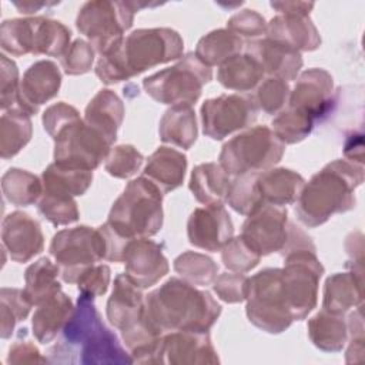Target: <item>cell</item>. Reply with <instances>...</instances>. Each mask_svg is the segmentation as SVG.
Here are the masks:
<instances>
[{"mask_svg": "<svg viewBox=\"0 0 365 365\" xmlns=\"http://www.w3.org/2000/svg\"><path fill=\"white\" fill-rule=\"evenodd\" d=\"M221 314V307L207 291L170 278L144 297V319L157 332H208Z\"/></svg>", "mask_w": 365, "mask_h": 365, "instance_id": "obj_1", "label": "cell"}, {"mask_svg": "<svg viewBox=\"0 0 365 365\" xmlns=\"http://www.w3.org/2000/svg\"><path fill=\"white\" fill-rule=\"evenodd\" d=\"M50 361L66 354L64 362L133 364L118 338L101 321L93 298L80 294L77 307L63 328L61 339L50 349Z\"/></svg>", "mask_w": 365, "mask_h": 365, "instance_id": "obj_2", "label": "cell"}, {"mask_svg": "<svg viewBox=\"0 0 365 365\" xmlns=\"http://www.w3.org/2000/svg\"><path fill=\"white\" fill-rule=\"evenodd\" d=\"M182 50L184 43L177 31L164 27L140 29L101 56L96 74L106 84L118 83L147 68L180 58Z\"/></svg>", "mask_w": 365, "mask_h": 365, "instance_id": "obj_3", "label": "cell"}, {"mask_svg": "<svg viewBox=\"0 0 365 365\" xmlns=\"http://www.w3.org/2000/svg\"><path fill=\"white\" fill-rule=\"evenodd\" d=\"M364 181L362 165L336 160L325 165L304 187L295 214L308 227H318L334 214L355 207V188Z\"/></svg>", "mask_w": 365, "mask_h": 365, "instance_id": "obj_4", "label": "cell"}, {"mask_svg": "<svg viewBox=\"0 0 365 365\" xmlns=\"http://www.w3.org/2000/svg\"><path fill=\"white\" fill-rule=\"evenodd\" d=\"M163 192L144 175L127 184L114 201L107 225L121 240L130 242L137 238L155 235L163 225Z\"/></svg>", "mask_w": 365, "mask_h": 365, "instance_id": "obj_5", "label": "cell"}, {"mask_svg": "<svg viewBox=\"0 0 365 365\" xmlns=\"http://www.w3.org/2000/svg\"><path fill=\"white\" fill-rule=\"evenodd\" d=\"M282 154L284 144L272 130L265 125H257L222 145L220 165L228 175L261 173L277 164Z\"/></svg>", "mask_w": 365, "mask_h": 365, "instance_id": "obj_6", "label": "cell"}, {"mask_svg": "<svg viewBox=\"0 0 365 365\" xmlns=\"http://www.w3.org/2000/svg\"><path fill=\"white\" fill-rule=\"evenodd\" d=\"M247 317L269 334H279L291 325L294 318L287 302L281 268H267L248 278Z\"/></svg>", "mask_w": 365, "mask_h": 365, "instance_id": "obj_7", "label": "cell"}, {"mask_svg": "<svg viewBox=\"0 0 365 365\" xmlns=\"http://www.w3.org/2000/svg\"><path fill=\"white\" fill-rule=\"evenodd\" d=\"M211 78V67L201 63L194 53H188L175 66L144 78L143 86L147 94L158 103L191 106L200 98L202 86Z\"/></svg>", "mask_w": 365, "mask_h": 365, "instance_id": "obj_8", "label": "cell"}, {"mask_svg": "<svg viewBox=\"0 0 365 365\" xmlns=\"http://www.w3.org/2000/svg\"><path fill=\"white\" fill-rule=\"evenodd\" d=\"M50 254L56 259L61 279L74 284L87 268L106 258V244L98 228L80 225L58 231L53 237Z\"/></svg>", "mask_w": 365, "mask_h": 365, "instance_id": "obj_9", "label": "cell"}, {"mask_svg": "<svg viewBox=\"0 0 365 365\" xmlns=\"http://www.w3.org/2000/svg\"><path fill=\"white\" fill-rule=\"evenodd\" d=\"M134 3L88 1L77 16V29L101 56L115 47L133 24Z\"/></svg>", "mask_w": 365, "mask_h": 365, "instance_id": "obj_10", "label": "cell"}, {"mask_svg": "<svg viewBox=\"0 0 365 365\" xmlns=\"http://www.w3.org/2000/svg\"><path fill=\"white\" fill-rule=\"evenodd\" d=\"M282 271V285L294 319H304L317 305V292L324 267L315 250L301 248L287 252Z\"/></svg>", "mask_w": 365, "mask_h": 365, "instance_id": "obj_11", "label": "cell"}, {"mask_svg": "<svg viewBox=\"0 0 365 365\" xmlns=\"http://www.w3.org/2000/svg\"><path fill=\"white\" fill-rule=\"evenodd\" d=\"M53 138L54 163L61 167L93 171L110 154L111 144L81 118L63 127Z\"/></svg>", "mask_w": 365, "mask_h": 365, "instance_id": "obj_12", "label": "cell"}, {"mask_svg": "<svg viewBox=\"0 0 365 365\" xmlns=\"http://www.w3.org/2000/svg\"><path fill=\"white\" fill-rule=\"evenodd\" d=\"M258 107L252 96L222 94L201 106L202 131L212 140H222L231 133L251 125Z\"/></svg>", "mask_w": 365, "mask_h": 365, "instance_id": "obj_13", "label": "cell"}, {"mask_svg": "<svg viewBox=\"0 0 365 365\" xmlns=\"http://www.w3.org/2000/svg\"><path fill=\"white\" fill-rule=\"evenodd\" d=\"M287 224V210L264 204L248 215L241 237L258 255H268L284 250L289 234Z\"/></svg>", "mask_w": 365, "mask_h": 365, "instance_id": "obj_14", "label": "cell"}, {"mask_svg": "<svg viewBox=\"0 0 365 365\" xmlns=\"http://www.w3.org/2000/svg\"><path fill=\"white\" fill-rule=\"evenodd\" d=\"M187 234L194 247L215 252L231 241L234 225L222 204H210L192 211L188 218Z\"/></svg>", "mask_w": 365, "mask_h": 365, "instance_id": "obj_15", "label": "cell"}, {"mask_svg": "<svg viewBox=\"0 0 365 365\" xmlns=\"http://www.w3.org/2000/svg\"><path fill=\"white\" fill-rule=\"evenodd\" d=\"M123 261L125 262V275L141 289L153 287L168 272V261L161 247L148 238L130 241Z\"/></svg>", "mask_w": 365, "mask_h": 365, "instance_id": "obj_16", "label": "cell"}, {"mask_svg": "<svg viewBox=\"0 0 365 365\" xmlns=\"http://www.w3.org/2000/svg\"><path fill=\"white\" fill-rule=\"evenodd\" d=\"M163 364H218L220 359L211 344L208 332L173 331L163 335Z\"/></svg>", "mask_w": 365, "mask_h": 365, "instance_id": "obj_17", "label": "cell"}, {"mask_svg": "<svg viewBox=\"0 0 365 365\" xmlns=\"http://www.w3.org/2000/svg\"><path fill=\"white\" fill-rule=\"evenodd\" d=\"M60 84L61 74L53 61H36L27 68L20 83L17 108H21L30 115L36 114L38 106L57 96Z\"/></svg>", "mask_w": 365, "mask_h": 365, "instance_id": "obj_18", "label": "cell"}, {"mask_svg": "<svg viewBox=\"0 0 365 365\" xmlns=\"http://www.w3.org/2000/svg\"><path fill=\"white\" fill-rule=\"evenodd\" d=\"M1 238L10 258L16 262H27L40 254L44 245L40 224L21 211H14L4 218Z\"/></svg>", "mask_w": 365, "mask_h": 365, "instance_id": "obj_19", "label": "cell"}, {"mask_svg": "<svg viewBox=\"0 0 365 365\" xmlns=\"http://www.w3.org/2000/svg\"><path fill=\"white\" fill-rule=\"evenodd\" d=\"M107 319L121 332L130 331L144 321V295L125 272L115 277L111 297L107 301Z\"/></svg>", "mask_w": 365, "mask_h": 365, "instance_id": "obj_20", "label": "cell"}, {"mask_svg": "<svg viewBox=\"0 0 365 365\" xmlns=\"http://www.w3.org/2000/svg\"><path fill=\"white\" fill-rule=\"evenodd\" d=\"M332 77L322 68H309L301 74L289 96V107L309 114L314 120L331 107Z\"/></svg>", "mask_w": 365, "mask_h": 365, "instance_id": "obj_21", "label": "cell"}, {"mask_svg": "<svg viewBox=\"0 0 365 365\" xmlns=\"http://www.w3.org/2000/svg\"><path fill=\"white\" fill-rule=\"evenodd\" d=\"M245 51L261 64L264 73L285 81L294 80L302 67L299 51L268 37L248 43Z\"/></svg>", "mask_w": 365, "mask_h": 365, "instance_id": "obj_22", "label": "cell"}, {"mask_svg": "<svg viewBox=\"0 0 365 365\" xmlns=\"http://www.w3.org/2000/svg\"><path fill=\"white\" fill-rule=\"evenodd\" d=\"M267 37L297 51H311L319 47L321 37L308 16H278L267 24Z\"/></svg>", "mask_w": 365, "mask_h": 365, "instance_id": "obj_23", "label": "cell"}, {"mask_svg": "<svg viewBox=\"0 0 365 365\" xmlns=\"http://www.w3.org/2000/svg\"><path fill=\"white\" fill-rule=\"evenodd\" d=\"M362 304V269L338 272L325 282L322 309L344 315L348 309Z\"/></svg>", "mask_w": 365, "mask_h": 365, "instance_id": "obj_24", "label": "cell"}, {"mask_svg": "<svg viewBox=\"0 0 365 365\" xmlns=\"http://www.w3.org/2000/svg\"><path fill=\"white\" fill-rule=\"evenodd\" d=\"M187 168V158L182 153L160 147L151 154L143 175L154 182L163 194H167L182 184Z\"/></svg>", "mask_w": 365, "mask_h": 365, "instance_id": "obj_25", "label": "cell"}, {"mask_svg": "<svg viewBox=\"0 0 365 365\" xmlns=\"http://www.w3.org/2000/svg\"><path fill=\"white\" fill-rule=\"evenodd\" d=\"M304 178L287 168L265 170L257 174V188L264 204L282 207L298 200Z\"/></svg>", "mask_w": 365, "mask_h": 365, "instance_id": "obj_26", "label": "cell"}, {"mask_svg": "<svg viewBox=\"0 0 365 365\" xmlns=\"http://www.w3.org/2000/svg\"><path fill=\"white\" fill-rule=\"evenodd\" d=\"M124 117L123 101L111 90H100L86 108L84 121L113 144Z\"/></svg>", "mask_w": 365, "mask_h": 365, "instance_id": "obj_27", "label": "cell"}, {"mask_svg": "<svg viewBox=\"0 0 365 365\" xmlns=\"http://www.w3.org/2000/svg\"><path fill=\"white\" fill-rule=\"evenodd\" d=\"M36 309L33 315V334L40 344H47L63 331L64 325L70 319L74 307L66 294L61 291L46 299Z\"/></svg>", "mask_w": 365, "mask_h": 365, "instance_id": "obj_28", "label": "cell"}, {"mask_svg": "<svg viewBox=\"0 0 365 365\" xmlns=\"http://www.w3.org/2000/svg\"><path fill=\"white\" fill-rule=\"evenodd\" d=\"M231 181L220 164L205 163L197 165L190 178V190L201 204H222L227 201Z\"/></svg>", "mask_w": 365, "mask_h": 365, "instance_id": "obj_29", "label": "cell"}, {"mask_svg": "<svg viewBox=\"0 0 365 365\" xmlns=\"http://www.w3.org/2000/svg\"><path fill=\"white\" fill-rule=\"evenodd\" d=\"M160 138L188 150L197 140L195 113L188 104H177L168 108L160 121Z\"/></svg>", "mask_w": 365, "mask_h": 365, "instance_id": "obj_30", "label": "cell"}, {"mask_svg": "<svg viewBox=\"0 0 365 365\" xmlns=\"http://www.w3.org/2000/svg\"><path fill=\"white\" fill-rule=\"evenodd\" d=\"M264 77L261 64L250 54H235L220 66L217 78L228 90L250 91Z\"/></svg>", "mask_w": 365, "mask_h": 365, "instance_id": "obj_31", "label": "cell"}, {"mask_svg": "<svg viewBox=\"0 0 365 365\" xmlns=\"http://www.w3.org/2000/svg\"><path fill=\"white\" fill-rule=\"evenodd\" d=\"M308 335L312 344L327 352H338L344 348L348 327L342 315L321 311L308 322Z\"/></svg>", "mask_w": 365, "mask_h": 365, "instance_id": "obj_32", "label": "cell"}, {"mask_svg": "<svg viewBox=\"0 0 365 365\" xmlns=\"http://www.w3.org/2000/svg\"><path fill=\"white\" fill-rule=\"evenodd\" d=\"M60 269L48 258H40L26 269L24 295L31 305H40L61 291L57 277Z\"/></svg>", "mask_w": 365, "mask_h": 365, "instance_id": "obj_33", "label": "cell"}, {"mask_svg": "<svg viewBox=\"0 0 365 365\" xmlns=\"http://www.w3.org/2000/svg\"><path fill=\"white\" fill-rule=\"evenodd\" d=\"M244 47L241 37L228 29H220L204 36L195 48L197 58L205 66H221L230 57L240 54Z\"/></svg>", "mask_w": 365, "mask_h": 365, "instance_id": "obj_34", "label": "cell"}, {"mask_svg": "<svg viewBox=\"0 0 365 365\" xmlns=\"http://www.w3.org/2000/svg\"><path fill=\"white\" fill-rule=\"evenodd\" d=\"M31 137L30 114L21 108H10L1 115L0 124V150L1 157L10 158L16 155Z\"/></svg>", "mask_w": 365, "mask_h": 365, "instance_id": "obj_35", "label": "cell"}, {"mask_svg": "<svg viewBox=\"0 0 365 365\" xmlns=\"http://www.w3.org/2000/svg\"><path fill=\"white\" fill-rule=\"evenodd\" d=\"M43 190H51L67 195H81L93 181V171L61 167L56 163L43 171Z\"/></svg>", "mask_w": 365, "mask_h": 365, "instance_id": "obj_36", "label": "cell"}, {"mask_svg": "<svg viewBox=\"0 0 365 365\" xmlns=\"http://www.w3.org/2000/svg\"><path fill=\"white\" fill-rule=\"evenodd\" d=\"M70 30L60 21L36 17L33 54L63 57L70 47Z\"/></svg>", "mask_w": 365, "mask_h": 365, "instance_id": "obj_37", "label": "cell"}, {"mask_svg": "<svg viewBox=\"0 0 365 365\" xmlns=\"http://www.w3.org/2000/svg\"><path fill=\"white\" fill-rule=\"evenodd\" d=\"M1 187L4 197L17 207L30 205L43 194V185L38 177L19 168H10L3 175Z\"/></svg>", "mask_w": 365, "mask_h": 365, "instance_id": "obj_38", "label": "cell"}, {"mask_svg": "<svg viewBox=\"0 0 365 365\" xmlns=\"http://www.w3.org/2000/svg\"><path fill=\"white\" fill-rule=\"evenodd\" d=\"M174 269L190 284L207 287L214 282L218 265L207 255L187 251L175 258Z\"/></svg>", "mask_w": 365, "mask_h": 365, "instance_id": "obj_39", "label": "cell"}, {"mask_svg": "<svg viewBox=\"0 0 365 365\" xmlns=\"http://www.w3.org/2000/svg\"><path fill=\"white\" fill-rule=\"evenodd\" d=\"M314 121L309 114L289 107L272 120V133L282 144H294L311 133Z\"/></svg>", "mask_w": 365, "mask_h": 365, "instance_id": "obj_40", "label": "cell"}, {"mask_svg": "<svg viewBox=\"0 0 365 365\" xmlns=\"http://www.w3.org/2000/svg\"><path fill=\"white\" fill-rule=\"evenodd\" d=\"M38 212L53 225H67L78 220V210L71 195L43 190L41 198L37 205Z\"/></svg>", "mask_w": 365, "mask_h": 365, "instance_id": "obj_41", "label": "cell"}, {"mask_svg": "<svg viewBox=\"0 0 365 365\" xmlns=\"http://www.w3.org/2000/svg\"><path fill=\"white\" fill-rule=\"evenodd\" d=\"M34 17L6 20L1 24V48L11 56L33 54Z\"/></svg>", "mask_w": 365, "mask_h": 365, "instance_id": "obj_42", "label": "cell"}, {"mask_svg": "<svg viewBox=\"0 0 365 365\" xmlns=\"http://www.w3.org/2000/svg\"><path fill=\"white\" fill-rule=\"evenodd\" d=\"M257 174H242L231 181L227 201L234 211L242 215H250L264 205L257 188Z\"/></svg>", "mask_w": 365, "mask_h": 365, "instance_id": "obj_43", "label": "cell"}, {"mask_svg": "<svg viewBox=\"0 0 365 365\" xmlns=\"http://www.w3.org/2000/svg\"><path fill=\"white\" fill-rule=\"evenodd\" d=\"M31 302L23 289L1 288V336L9 338L13 334L14 324L24 321L30 312Z\"/></svg>", "mask_w": 365, "mask_h": 365, "instance_id": "obj_44", "label": "cell"}, {"mask_svg": "<svg viewBox=\"0 0 365 365\" xmlns=\"http://www.w3.org/2000/svg\"><path fill=\"white\" fill-rule=\"evenodd\" d=\"M289 96L288 83L278 77L265 78L257 88L254 97L257 107H259L267 114H277Z\"/></svg>", "mask_w": 365, "mask_h": 365, "instance_id": "obj_45", "label": "cell"}, {"mask_svg": "<svg viewBox=\"0 0 365 365\" xmlns=\"http://www.w3.org/2000/svg\"><path fill=\"white\" fill-rule=\"evenodd\" d=\"M221 259L224 265L235 272H247L258 265L261 255H258L242 237L231 238V241L221 250Z\"/></svg>", "mask_w": 365, "mask_h": 365, "instance_id": "obj_46", "label": "cell"}, {"mask_svg": "<svg viewBox=\"0 0 365 365\" xmlns=\"http://www.w3.org/2000/svg\"><path fill=\"white\" fill-rule=\"evenodd\" d=\"M106 171L117 178H128L141 167L144 157L133 145H118L106 158Z\"/></svg>", "mask_w": 365, "mask_h": 365, "instance_id": "obj_47", "label": "cell"}, {"mask_svg": "<svg viewBox=\"0 0 365 365\" xmlns=\"http://www.w3.org/2000/svg\"><path fill=\"white\" fill-rule=\"evenodd\" d=\"M94 61V48L84 40H76L61 57V66L70 76L90 71Z\"/></svg>", "mask_w": 365, "mask_h": 365, "instance_id": "obj_48", "label": "cell"}, {"mask_svg": "<svg viewBox=\"0 0 365 365\" xmlns=\"http://www.w3.org/2000/svg\"><path fill=\"white\" fill-rule=\"evenodd\" d=\"M248 277L242 272H224L214 279L215 294L225 302L235 304L247 299Z\"/></svg>", "mask_w": 365, "mask_h": 365, "instance_id": "obj_49", "label": "cell"}, {"mask_svg": "<svg viewBox=\"0 0 365 365\" xmlns=\"http://www.w3.org/2000/svg\"><path fill=\"white\" fill-rule=\"evenodd\" d=\"M80 294L96 298L106 294L110 284V268L104 264L91 265L77 279Z\"/></svg>", "mask_w": 365, "mask_h": 365, "instance_id": "obj_50", "label": "cell"}, {"mask_svg": "<svg viewBox=\"0 0 365 365\" xmlns=\"http://www.w3.org/2000/svg\"><path fill=\"white\" fill-rule=\"evenodd\" d=\"M19 70L13 60L1 54V108L10 110L19 103Z\"/></svg>", "mask_w": 365, "mask_h": 365, "instance_id": "obj_51", "label": "cell"}, {"mask_svg": "<svg viewBox=\"0 0 365 365\" xmlns=\"http://www.w3.org/2000/svg\"><path fill=\"white\" fill-rule=\"evenodd\" d=\"M227 29L234 34L244 37H258L265 33L267 24L262 16L254 10H244L232 16L227 24Z\"/></svg>", "mask_w": 365, "mask_h": 365, "instance_id": "obj_52", "label": "cell"}, {"mask_svg": "<svg viewBox=\"0 0 365 365\" xmlns=\"http://www.w3.org/2000/svg\"><path fill=\"white\" fill-rule=\"evenodd\" d=\"M77 118H80L78 111L74 107L61 101V103L50 106L44 111L43 125H44V130L51 137H54L63 127H66L67 124H70L71 121H74Z\"/></svg>", "mask_w": 365, "mask_h": 365, "instance_id": "obj_53", "label": "cell"}, {"mask_svg": "<svg viewBox=\"0 0 365 365\" xmlns=\"http://www.w3.org/2000/svg\"><path fill=\"white\" fill-rule=\"evenodd\" d=\"M351 332V344L346 351V362L354 361V355H358V359H362L364 354V324H362V311L361 305L356 312L349 315L348 325Z\"/></svg>", "mask_w": 365, "mask_h": 365, "instance_id": "obj_54", "label": "cell"}, {"mask_svg": "<svg viewBox=\"0 0 365 365\" xmlns=\"http://www.w3.org/2000/svg\"><path fill=\"white\" fill-rule=\"evenodd\" d=\"M38 349L29 341H17L9 352L7 362L9 364H26V362H46Z\"/></svg>", "mask_w": 365, "mask_h": 365, "instance_id": "obj_55", "label": "cell"}, {"mask_svg": "<svg viewBox=\"0 0 365 365\" xmlns=\"http://www.w3.org/2000/svg\"><path fill=\"white\" fill-rule=\"evenodd\" d=\"M271 6L279 10L284 14L289 16H308L309 10L314 7V3H302V1H289V3H271Z\"/></svg>", "mask_w": 365, "mask_h": 365, "instance_id": "obj_56", "label": "cell"}]
</instances>
